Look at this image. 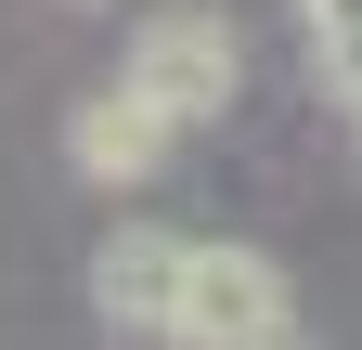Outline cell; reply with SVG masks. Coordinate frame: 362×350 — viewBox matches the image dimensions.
Wrapping results in <instances>:
<instances>
[{"mask_svg":"<svg viewBox=\"0 0 362 350\" xmlns=\"http://www.w3.org/2000/svg\"><path fill=\"white\" fill-rule=\"evenodd\" d=\"M298 337V286L285 259H259L233 234H181V286H168V350H285Z\"/></svg>","mask_w":362,"mask_h":350,"instance_id":"6da1fadb","label":"cell"},{"mask_svg":"<svg viewBox=\"0 0 362 350\" xmlns=\"http://www.w3.org/2000/svg\"><path fill=\"white\" fill-rule=\"evenodd\" d=\"M65 156L90 169V182H156V169L181 156V130H168L143 91H129V78H104V91H90V104L65 117Z\"/></svg>","mask_w":362,"mask_h":350,"instance_id":"277c9868","label":"cell"},{"mask_svg":"<svg viewBox=\"0 0 362 350\" xmlns=\"http://www.w3.org/2000/svg\"><path fill=\"white\" fill-rule=\"evenodd\" d=\"M285 350H310V337H285Z\"/></svg>","mask_w":362,"mask_h":350,"instance_id":"8992f818","label":"cell"},{"mask_svg":"<svg viewBox=\"0 0 362 350\" xmlns=\"http://www.w3.org/2000/svg\"><path fill=\"white\" fill-rule=\"evenodd\" d=\"M298 26H310V65H324V91L362 117V0H298Z\"/></svg>","mask_w":362,"mask_h":350,"instance_id":"5b68a950","label":"cell"},{"mask_svg":"<svg viewBox=\"0 0 362 350\" xmlns=\"http://www.w3.org/2000/svg\"><path fill=\"white\" fill-rule=\"evenodd\" d=\"M168 286H181V234L168 221H117L90 247V312L117 337H168Z\"/></svg>","mask_w":362,"mask_h":350,"instance_id":"3957f363","label":"cell"},{"mask_svg":"<svg viewBox=\"0 0 362 350\" xmlns=\"http://www.w3.org/2000/svg\"><path fill=\"white\" fill-rule=\"evenodd\" d=\"M117 78H129V91H143L168 130H207L220 104L246 91V39L220 26L207 0H168V13H143V26H129V65H117Z\"/></svg>","mask_w":362,"mask_h":350,"instance_id":"7a4b0ae2","label":"cell"}]
</instances>
